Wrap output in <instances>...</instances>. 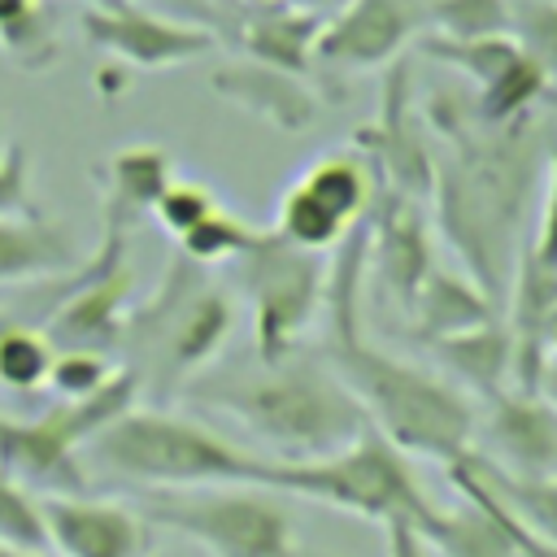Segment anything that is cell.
Returning <instances> with one entry per match:
<instances>
[{
    "instance_id": "obj_1",
    "label": "cell",
    "mask_w": 557,
    "mask_h": 557,
    "mask_svg": "<svg viewBox=\"0 0 557 557\" xmlns=\"http://www.w3.org/2000/svg\"><path fill=\"white\" fill-rule=\"evenodd\" d=\"M370 257V218L357 222L339 239V261L326 283V361L348 383V392L361 400L374 431H383L405 457H431L453 466L474 444V409L470 396L383 348H374L361 335V274Z\"/></svg>"
},
{
    "instance_id": "obj_2",
    "label": "cell",
    "mask_w": 557,
    "mask_h": 557,
    "mask_svg": "<svg viewBox=\"0 0 557 557\" xmlns=\"http://www.w3.org/2000/svg\"><path fill=\"white\" fill-rule=\"evenodd\" d=\"M440 126L453 139V161L435 170L440 218L457 244L470 278L500 300L509 287V248L522 218V205L535 183V122L492 126L474 109H440Z\"/></svg>"
},
{
    "instance_id": "obj_3",
    "label": "cell",
    "mask_w": 557,
    "mask_h": 557,
    "mask_svg": "<svg viewBox=\"0 0 557 557\" xmlns=\"http://www.w3.org/2000/svg\"><path fill=\"white\" fill-rule=\"evenodd\" d=\"M196 405L231 413L244 431H252L278 461H313L344 444H352L370 418L348 383L318 361L261 366L257 374L235 379H191L183 387Z\"/></svg>"
},
{
    "instance_id": "obj_4",
    "label": "cell",
    "mask_w": 557,
    "mask_h": 557,
    "mask_svg": "<svg viewBox=\"0 0 557 557\" xmlns=\"http://www.w3.org/2000/svg\"><path fill=\"white\" fill-rule=\"evenodd\" d=\"M235 309L222 287L205 278V265L191 257H174L157 292L126 313L122 344L131 348V370L139 379V396L148 392L157 405L183 392L226 344Z\"/></svg>"
},
{
    "instance_id": "obj_5",
    "label": "cell",
    "mask_w": 557,
    "mask_h": 557,
    "mask_svg": "<svg viewBox=\"0 0 557 557\" xmlns=\"http://www.w3.org/2000/svg\"><path fill=\"white\" fill-rule=\"evenodd\" d=\"M91 461L117 479L161 487H213V483H257L265 479L270 457L231 444L196 418H178L170 409H126L109 422L91 444Z\"/></svg>"
},
{
    "instance_id": "obj_6",
    "label": "cell",
    "mask_w": 557,
    "mask_h": 557,
    "mask_svg": "<svg viewBox=\"0 0 557 557\" xmlns=\"http://www.w3.org/2000/svg\"><path fill=\"white\" fill-rule=\"evenodd\" d=\"M261 487L278 496H305L339 513H357L366 522H409L422 535L435 522V505L422 492L409 457L374 426H366L352 444L313 457V461H278L270 457Z\"/></svg>"
},
{
    "instance_id": "obj_7",
    "label": "cell",
    "mask_w": 557,
    "mask_h": 557,
    "mask_svg": "<svg viewBox=\"0 0 557 557\" xmlns=\"http://www.w3.org/2000/svg\"><path fill=\"white\" fill-rule=\"evenodd\" d=\"M139 513L209 557H296V531L278 492L257 483L161 487L139 500Z\"/></svg>"
},
{
    "instance_id": "obj_8",
    "label": "cell",
    "mask_w": 557,
    "mask_h": 557,
    "mask_svg": "<svg viewBox=\"0 0 557 557\" xmlns=\"http://www.w3.org/2000/svg\"><path fill=\"white\" fill-rule=\"evenodd\" d=\"M239 283L252 309L257 366H278L283 357H292V348L326 305L331 265L322 261V252H309L270 226L239 257Z\"/></svg>"
},
{
    "instance_id": "obj_9",
    "label": "cell",
    "mask_w": 557,
    "mask_h": 557,
    "mask_svg": "<svg viewBox=\"0 0 557 557\" xmlns=\"http://www.w3.org/2000/svg\"><path fill=\"white\" fill-rule=\"evenodd\" d=\"M131 213L117 205H104V235L100 252L74 274V283L61 287V305L48 313L44 331L57 348H91L109 352L126 335V296H131V265H126V239H131Z\"/></svg>"
},
{
    "instance_id": "obj_10",
    "label": "cell",
    "mask_w": 557,
    "mask_h": 557,
    "mask_svg": "<svg viewBox=\"0 0 557 557\" xmlns=\"http://www.w3.org/2000/svg\"><path fill=\"white\" fill-rule=\"evenodd\" d=\"M422 52L474 83L470 104H474L479 122L509 126V122H527L544 100L557 104V87L522 52V44L513 35H483V39L422 35Z\"/></svg>"
},
{
    "instance_id": "obj_11",
    "label": "cell",
    "mask_w": 557,
    "mask_h": 557,
    "mask_svg": "<svg viewBox=\"0 0 557 557\" xmlns=\"http://www.w3.org/2000/svg\"><path fill=\"white\" fill-rule=\"evenodd\" d=\"M374 205V174L352 152L318 157L278 200L274 231L309 252L339 248V239L370 218Z\"/></svg>"
},
{
    "instance_id": "obj_12",
    "label": "cell",
    "mask_w": 557,
    "mask_h": 557,
    "mask_svg": "<svg viewBox=\"0 0 557 557\" xmlns=\"http://www.w3.org/2000/svg\"><path fill=\"white\" fill-rule=\"evenodd\" d=\"M78 26L100 52H109L113 61H122L131 70H165V65H183V61H196L218 48L213 30L148 13L135 0L91 4V9H83Z\"/></svg>"
},
{
    "instance_id": "obj_13",
    "label": "cell",
    "mask_w": 557,
    "mask_h": 557,
    "mask_svg": "<svg viewBox=\"0 0 557 557\" xmlns=\"http://www.w3.org/2000/svg\"><path fill=\"white\" fill-rule=\"evenodd\" d=\"M78 431L65 400L48 405L39 418L0 413V470L39 496H78L87 492V470L78 466Z\"/></svg>"
},
{
    "instance_id": "obj_14",
    "label": "cell",
    "mask_w": 557,
    "mask_h": 557,
    "mask_svg": "<svg viewBox=\"0 0 557 557\" xmlns=\"http://www.w3.org/2000/svg\"><path fill=\"white\" fill-rule=\"evenodd\" d=\"M426 26V0H344L318 35L313 61L331 70H379Z\"/></svg>"
},
{
    "instance_id": "obj_15",
    "label": "cell",
    "mask_w": 557,
    "mask_h": 557,
    "mask_svg": "<svg viewBox=\"0 0 557 557\" xmlns=\"http://www.w3.org/2000/svg\"><path fill=\"white\" fill-rule=\"evenodd\" d=\"M48 548L57 557H148V518L122 500L78 496H39Z\"/></svg>"
},
{
    "instance_id": "obj_16",
    "label": "cell",
    "mask_w": 557,
    "mask_h": 557,
    "mask_svg": "<svg viewBox=\"0 0 557 557\" xmlns=\"http://www.w3.org/2000/svg\"><path fill=\"white\" fill-rule=\"evenodd\" d=\"M492 461L522 479L557 474V405L544 392L505 387L487 400Z\"/></svg>"
},
{
    "instance_id": "obj_17",
    "label": "cell",
    "mask_w": 557,
    "mask_h": 557,
    "mask_svg": "<svg viewBox=\"0 0 557 557\" xmlns=\"http://www.w3.org/2000/svg\"><path fill=\"white\" fill-rule=\"evenodd\" d=\"M448 479L461 492V505L457 509H440L422 540L440 557H518V544H513V531L505 522V509L470 474V466L461 457L448 466Z\"/></svg>"
},
{
    "instance_id": "obj_18",
    "label": "cell",
    "mask_w": 557,
    "mask_h": 557,
    "mask_svg": "<svg viewBox=\"0 0 557 557\" xmlns=\"http://www.w3.org/2000/svg\"><path fill=\"white\" fill-rule=\"evenodd\" d=\"M370 248L379 257V278L387 283V292L409 309L422 278L435 270L431 265V244H426V226L418 218L413 196H396L379 218H370Z\"/></svg>"
},
{
    "instance_id": "obj_19",
    "label": "cell",
    "mask_w": 557,
    "mask_h": 557,
    "mask_svg": "<svg viewBox=\"0 0 557 557\" xmlns=\"http://www.w3.org/2000/svg\"><path fill=\"white\" fill-rule=\"evenodd\" d=\"M331 13L318 9H292V4H248V17L239 22V39L248 48L252 61L287 70V74H305V65L313 61L322 22Z\"/></svg>"
},
{
    "instance_id": "obj_20",
    "label": "cell",
    "mask_w": 557,
    "mask_h": 557,
    "mask_svg": "<svg viewBox=\"0 0 557 557\" xmlns=\"http://www.w3.org/2000/svg\"><path fill=\"white\" fill-rule=\"evenodd\" d=\"M74 265V239L57 222L26 213H0V283H26Z\"/></svg>"
},
{
    "instance_id": "obj_21",
    "label": "cell",
    "mask_w": 557,
    "mask_h": 557,
    "mask_svg": "<svg viewBox=\"0 0 557 557\" xmlns=\"http://www.w3.org/2000/svg\"><path fill=\"white\" fill-rule=\"evenodd\" d=\"M435 357L453 370L457 383H466L470 392H479L483 400H492L496 392H505L513 379V339H509V326L505 322H483V326H470V331H457V335H444V339H431Z\"/></svg>"
},
{
    "instance_id": "obj_22",
    "label": "cell",
    "mask_w": 557,
    "mask_h": 557,
    "mask_svg": "<svg viewBox=\"0 0 557 557\" xmlns=\"http://www.w3.org/2000/svg\"><path fill=\"white\" fill-rule=\"evenodd\" d=\"M409 313H413L418 335L431 344V339H444V335H457V331H470V326L492 322L496 318V300L474 278L431 270L422 278Z\"/></svg>"
},
{
    "instance_id": "obj_23",
    "label": "cell",
    "mask_w": 557,
    "mask_h": 557,
    "mask_svg": "<svg viewBox=\"0 0 557 557\" xmlns=\"http://www.w3.org/2000/svg\"><path fill=\"white\" fill-rule=\"evenodd\" d=\"M213 87H218L222 96H231L239 109H252V113H261V117H270V122H278V126H287V131L309 126L313 113H318V100L300 87L296 74L274 70V65H261V61H252L248 70H226Z\"/></svg>"
},
{
    "instance_id": "obj_24",
    "label": "cell",
    "mask_w": 557,
    "mask_h": 557,
    "mask_svg": "<svg viewBox=\"0 0 557 557\" xmlns=\"http://www.w3.org/2000/svg\"><path fill=\"white\" fill-rule=\"evenodd\" d=\"M461 461L474 470V479H479L531 535L557 544V474H553V479H522V474L500 470L487 453H474V448H470Z\"/></svg>"
},
{
    "instance_id": "obj_25",
    "label": "cell",
    "mask_w": 557,
    "mask_h": 557,
    "mask_svg": "<svg viewBox=\"0 0 557 557\" xmlns=\"http://www.w3.org/2000/svg\"><path fill=\"white\" fill-rule=\"evenodd\" d=\"M174 183V161L161 144H131L109 161V196L104 205L126 209L131 218L152 213L161 191Z\"/></svg>"
},
{
    "instance_id": "obj_26",
    "label": "cell",
    "mask_w": 557,
    "mask_h": 557,
    "mask_svg": "<svg viewBox=\"0 0 557 557\" xmlns=\"http://www.w3.org/2000/svg\"><path fill=\"white\" fill-rule=\"evenodd\" d=\"M57 361V344L48 339L44 326H26L13 318H0V387L30 396L39 387H48Z\"/></svg>"
},
{
    "instance_id": "obj_27",
    "label": "cell",
    "mask_w": 557,
    "mask_h": 557,
    "mask_svg": "<svg viewBox=\"0 0 557 557\" xmlns=\"http://www.w3.org/2000/svg\"><path fill=\"white\" fill-rule=\"evenodd\" d=\"M0 48L26 70H44L57 57V17L48 0H0Z\"/></svg>"
},
{
    "instance_id": "obj_28",
    "label": "cell",
    "mask_w": 557,
    "mask_h": 557,
    "mask_svg": "<svg viewBox=\"0 0 557 557\" xmlns=\"http://www.w3.org/2000/svg\"><path fill=\"white\" fill-rule=\"evenodd\" d=\"M426 26L448 39L509 35L513 4L509 0H426Z\"/></svg>"
},
{
    "instance_id": "obj_29",
    "label": "cell",
    "mask_w": 557,
    "mask_h": 557,
    "mask_svg": "<svg viewBox=\"0 0 557 557\" xmlns=\"http://www.w3.org/2000/svg\"><path fill=\"white\" fill-rule=\"evenodd\" d=\"M257 226H248L244 218H235V213H226L222 205L205 218V222H196L183 239H178V248H183V257H191L196 265H218V261H239L252 244H257Z\"/></svg>"
},
{
    "instance_id": "obj_30",
    "label": "cell",
    "mask_w": 557,
    "mask_h": 557,
    "mask_svg": "<svg viewBox=\"0 0 557 557\" xmlns=\"http://www.w3.org/2000/svg\"><path fill=\"white\" fill-rule=\"evenodd\" d=\"M509 35L557 87V0H518Z\"/></svg>"
},
{
    "instance_id": "obj_31",
    "label": "cell",
    "mask_w": 557,
    "mask_h": 557,
    "mask_svg": "<svg viewBox=\"0 0 557 557\" xmlns=\"http://www.w3.org/2000/svg\"><path fill=\"white\" fill-rule=\"evenodd\" d=\"M0 540L22 544V548H44L48 553V531L39 513V496L26 492L17 479L0 470Z\"/></svg>"
},
{
    "instance_id": "obj_32",
    "label": "cell",
    "mask_w": 557,
    "mask_h": 557,
    "mask_svg": "<svg viewBox=\"0 0 557 557\" xmlns=\"http://www.w3.org/2000/svg\"><path fill=\"white\" fill-rule=\"evenodd\" d=\"M113 361L109 352H91V348H57V361H52V374H48V387L61 396V400H78V396H91L96 387H104L113 379Z\"/></svg>"
},
{
    "instance_id": "obj_33",
    "label": "cell",
    "mask_w": 557,
    "mask_h": 557,
    "mask_svg": "<svg viewBox=\"0 0 557 557\" xmlns=\"http://www.w3.org/2000/svg\"><path fill=\"white\" fill-rule=\"evenodd\" d=\"M213 209H218V196H213L205 183H191V178H174V183L161 191V200L152 205L157 222H161L170 235H178V239H183L196 222H205Z\"/></svg>"
},
{
    "instance_id": "obj_34",
    "label": "cell",
    "mask_w": 557,
    "mask_h": 557,
    "mask_svg": "<svg viewBox=\"0 0 557 557\" xmlns=\"http://www.w3.org/2000/svg\"><path fill=\"white\" fill-rule=\"evenodd\" d=\"M544 174H548V183H544V205H540V226H535L531 248L544 265L557 270V139L548 148V170Z\"/></svg>"
},
{
    "instance_id": "obj_35",
    "label": "cell",
    "mask_w": 557,
    "mask_h": 557,
    "mask_svg": "<svg viewBox=\"0 0 557 557\" xmlns=\"http://www.w3.org/2000/svg\"><path fill=\"white\" fill-rule=\"evenodd\" d=\"M26 148L22 144H0V213H26Z\"/></svg>"
},
{
    "instance_id": "obj_36",
    "label": "cell",
    "mask_w": 557,
    "mask_h": 557,
    "mask_svg": "<svg viewBox=\"0 0 557 557\" xmlns=\"http://www.w3.org/2000/svg\"><path fill=\"white\" fill-rule=\"evenodd\" d=\"M387 557H426V540L409 522H387Z\"/></svg>"
},
{
    "instance_id": "obj_37",
    "label": "cell",
    "mask_w": 557,
    "mask_h": 557,
    "mask_svg": "<svg viewBox=\"0 0 557 557\" xmlns=\"http://www.w3.org/2000/svg\"><path fill=\"white\" fill-rule=\"evenodd\" d=\"M474 474V470H470ZM500 505V500H496ZM505 509V505H500ZM505 522H509V531H513V544H518V557H557V544H548V540H540V535H531L509 509H505Z\"/></svg>"
},
{
    "instance_id": "obj_38",
    "label": "cell",
    "mask_w": 557,
    "mask_h": 557,
    "mask_svg": "<svg viewBox=\"0 0 557 557\" xmlns=\"http://www.w3.org/2000/svg\"><path fill=\"white\" fill-rule=\"evenodd\" d=\"M540 392L557 405V361H544V374H540Z\"/></svg>"
},
{
    "instance_id": "obj_39",
    "label": "cell",
    "mask_w": 557,
    "mask_h": 557,
    "mask_svg": "<svg viewBox=\"0 0 557 557\" xmlns=\"http://www.w3.org/2000/svg\"><path fill=\"white\" fill-rule=\"evenodd\" d=\"M544 352H548V361H557V309H553L548 331H544Z\"/></svg>"
},
{
    "instance_id": "obj_40",
    "label": "cell",
    "mask_w": 557,
    "mask_h": 557,
    "mask_svg": "<svg viewBox=\"0 0 557 557\" xmlns=\"http://www.w3.org/2000/svg\"><path fill=\"white\" fill-rule=\"evenodd\" d=\"M0 557H48L44 548H22V544H4L0 540Z\"/></svg>"
},
{
    "instance_id": "obj_41",
    "label": "cell",
    "mask_w": 557,
    "mask_h": 557,
    "mask_svg": "<svg viewBox=\"0 0 557 557\" xmlns=\"http://www.w3.org/2000/svg\"><path fill=\"white\" fill-rule=\"evenodd\" d=\"M91 4H113V0H91Z\"/></svg>"
},
{
    "instance_id": "obj_42",
    "label": "cell",
    "mask_w": 557,
    "mask_h": 557,
    "mask_svg": "<svg viewBox=\"0 0 557 557\" xmlns=\"http://www.w3.org/2000/svg\"><path fill=\"white\" fill-rule=\"evenodd\" d=\"M148 557H165V553H148Z\"/></svg>"
}]
</instances>
